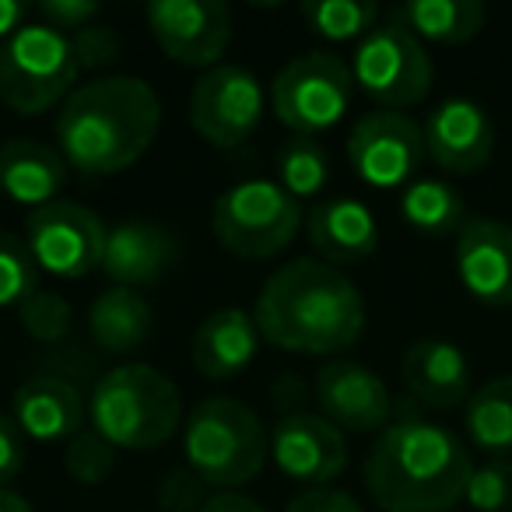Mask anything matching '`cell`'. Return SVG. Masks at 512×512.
<instances>
[{"mask_svg":"<svg viewBox=\"0 0 512 512\" xmlns=\"http://www.w3.org/2000/svg\"><path fill=\"white\" fill-rule=\"evenodd\" d=\"M253 320L274 348L330 358L358 344L365 330V299L341 267L302 256L267 278L256 295Z\"/></svg>","mask_w":512,"mask_h":512,"instance_id":"6da1fadb","label":"cell"},{"mask_svg":"<svg viewBox=\"0 0 512 512\" xmlns=\"http://www.w3.org/2000/svg\"><path fill=\"white\" fill-rule=\"evenodd\" d=\"M162 106L148 81L109 74L74 88L57 116V151L88 179L116 176L151 148Z\"/></svg>","mask_w":512,"mask_h":512,"instance_id":"7a4b0ae2","label":"cell"},{"mask_svg":"<svg viewBox=\"0 0 512 512\" xmlns=\"http://www.w3.org/2000/svg\"><path fill=\"white\" fill-rule=\"evenodd\" d=\"M474 474L460 435L418 414L390 421L365 456V488L383 512H449Z\"/></svg>","mask_w":512,"mask_h":512,"instance_id":"3957f363","label":"cell"},{"mask_svg":"<svg viewBox=\"0 0 512 512\" xmlns=\"http://www.w3.org/2000/svg\"><path fill=\"white\" fill-rule=\"evenodd\" d=\"M88 421L113 449L148 453L183 425V397L176 383L151 365H116L95 383Z\"/></svg>","mask_w":512,"mask_h":512,"instance_id":"277c9868","label":"cell"},{"mask_svg":"<svg viewBox=\"0 0 512 512\" xmlns=\"http://www.w3.org/2000/svg\"><path fill=\"white\" fill-rule=\"evenodd\" d=\"M271 456V439L253 407L232 397L200 400L183 421V460L211 491H239Z\"/></svg>","mask_w":512,"mask_h":512,"instance_id":"5b68a950","label":"cell"},{"mask_svg":"<svg viewBox=\"0 0 512 512\" xmlns=\"http://www.w3.org/2000/svg\"><path fill=\"white\" fill-rule=\"evenodd\" d=\"M78 71L71 39L43 22L22 25L0 43V102L22 116H43L67 102Z\"/></svg>","mask_w":512,"mask_h":512,"instance_id":"8992f818","label":"cell"},{"mask_svg":"<svg viewBox=\"0 0 512 512\" xmlns=\"http://www.w3.org/2000/svg\"><path fill=\"white\" fill-rule=\"evenodd\" d=\"M302 228V204L288 197L278 179H246L214 200L211 232L242 260H271L292 246Z\"/></svg>","mask_w":512,"mask_h":512,"instance_id":"52a82bcc","label":"cell"},{"mask_svg":"<svg viewBox=\"0 0 512 512\" xmlns=\"http://www.w3.org/2000/svg\"><path fill=\"white\" fill-rule=\"evenodd\" d=\"M351 78H355V88H362L372 102L397 113V109H411L425 99L435 67L425 43L407 29L397 11H390L358 43L355 57H351Z\"/></svg>","mask_w":512,"mask_h":512,"instance_id":"ba28073f","label":"cell"},{"mask_svg":"<svg viewBox=\"0 0 512 512\" xmlns=\"http://www.w3.org/2000/svg\"><path fill=\"white\" fill-rule=\"evenodd\" d=\"M355 78L341 57L327 50L295 57L271 85V106L292 134L316 137L337 127L351 109Z\"/></svg>","mask_w":512,"mask_h":512,"instance_id":"9c48e42d","label":"cell"},{"mask_svg":"<svg viewBox=\"0 0 512 512\" xmlns=\"http://www.w3.org/2000/svg\"><path fill=\"white\" fill-rule=\"evenodd\" d=\"M106 235L109 228L99 214L74 200H53L25 221V246L36 267L67 281L99 271L106 256Z\"/></svg>","mask_w":512,"mask_h":512,"instance_id":"30bf717a","label":"cell"},{"mask_svg":"<svg viewBox=\"0 0 512 512\" xmlns=\"http://www.w3.org/2000/svg\"><path fill=\"white\" fill-rule=\"evenodd\" d=\"M264 116V88L253 71L218 64L197 78L190 92V123L211 148L232 151L249 141Z\"/></svg>","mask_w":512,"mask_h":512,"instance_id":"8fae6325","label":"cell"},{"mask_svg":"<svg viewBox=\"0 0 512 512\" xmlns=\"http://www.w3.org/2000/svg\"><path fill=\"white\" fill-rule=\"evenodd\" d=\"M425 134L404 113L379 109L351 127L348 134V162L362 183L376 190H397L418 176L425 162Z\"/></svg>","mask_w":512,"mask_h":512,"instance_id":"7c38bea8","label":"cell"},{"mask_svg":"<svg viewBox=\"0 0 512 512\" xmlns=\"http://www.w3.org/2000/svg\"><path fill=\"white\" fill-rule=\"evenodd\" d=\"M148 29L158 50L179 67H218L232 43L225 0H151Z\"/></svg>","mask_w":512,"mask_h":512,"instance_id":"4fadbf2b","label":"cell"},{"mask_svg":"<svg viewBox=\"0 0 512 512\" xmlns=\"http://www.w3.org/2000/svg\"><path fill=\"white\" fill-rule=\"evenodd\" d=\"M271 460L288 481L306 488H330L348 467V439L323 414L292 411L271 432Z\"/></svg>","mask_w":512,"mask_h":512,"instance_id":"5bb4252c","label":"cell"},{"mask_svg":"<svg viewBox=\"0 0 512 512\" xmlns=\"http://www.w3.org/2000/svg\"><path fill=\"white\" fill-rule=\"evenodd\" d=\"M316 400L323 418L341 432H383L393 414V400L383 379L369 365L348 362V358H337L316 372Z\"/></svg>","mask_w":512,"mask_h":512,"instance_id":"9a60e30c","label":"cell"},{"mask_svg":"<svg viewBox=\"0 0 512 512\" xmlns=\"http://www.w3.org/2000/svg\"><path fill=\"white\" fill-rule=\"evenodd\" d=\"M456 274L481 306L512 309V225L467 218L456 235Z\"/></svg>","mask_w":512,"mask_h":512,"instance_id":"2e32d148","label":"cell"},{"mask_svg":"<svg viewBox=\"0 0 512 512\" xmlns=\"http://www.w3.org/2000/svg\"><path fill=\"white\" fill-rule=\"evenodd\" d=\"M421 134L432 162L449 176H474L495 155V123L470 99H446L435 106Z\"/></svg>","mask_w":512,"mask_h":512,"instance_id":"e0dca14e","label":"cell"},{"mask_svg":"<svg viewBox=\"0 0 512 512\" xmlns=\"http://www.w3.org/2000/svg\"><path fill=\"white\" fill-rule=\"evenodd\" d=\"M176 239L155 221L127 218L106 235V256L102 271L120 288H151L162 281V274L176 264Z\"/></svg>","mask_w":512,"mask_h":512,"instance_id":"ac0fdd59","label":"cell"},{"mask_svg":"<svg viewBox=\"0 0 512 512\" xmlns=\"http://www.w3.org/2000/svg\"><path fill=\"white\" fill-rule=\"evenodd\" d=\"M306 235L320 253V260L330 267L362 264L379 246L376 214L355 197L316 200L306 218Z\"/></svg>","mask_w":512,"mask_h":512,"instance_id":"d6986e66","label":"cell"},{"mask_svg":"<svg viewBox=\"0 0 512 512\" xmlns=\"http://www.w3.org/2000/svg\"><path fill=\"white\" fill-rule=\"evenodd\" d=\"M400 376L404 386L418 404L435 407V411H453V407H467L470 400V365L456 344L442 341V337H425L414 341L404 351L400 362Z\"/></svg>","mask_w":512,"mask_h":512,"instance_id":"ffe728a7","label":"cell"},{"mask_svg":"<svg viewBox=\"0 0 512 512\" xmlns=\"http://www.w3.org/2000/svg\"><path fill=\"white\" fill-rule=\"evenodd\" d=\"M11 418L36 442H71L85 432L88 407L74 383L60 376H32L15 390Z\"/></svg>","mask_w":512,"mask_h":512,"instance_id":"44dd1931","label":"cell"},{"mask_svg":"<svg viewBox=\"0 0 512 512\" xmlns=\"http://www.w3.org/2000/svg\"><path fill=\"white\" fill-rule=\"evenodd\" d=\"M64 183L67 162L57 148L29 141V137L0 144V197H8L11 204L39 211L57 200Z\"/></svg>","mask_w":512,"mask_h":512,"instance_id":"7402d4cb","label":"cell"},{"mask_svg":"<svg viewBox=\"0 0 512 512\" xmlns=\"http://www.w3.org/2000/svg\"><path fill=\"white\" fill-rule=\"evenodd\" d=\"M260 330L256 320L239 306L214 309L193 334V369L204 379H232L249 369L260 348Z\"/></svg>","mask_w":512,"mask_h":512,"instance_id":"603a6c76","label":"cell"},{"mask_svg":"<svg viewBox=\"0 0 512 512\" xmlns=\"http://www.w3.org/2000/svg\"><path fill=\"white\" fill-rule=\"evenodd\" d=\"M151 306L134 288H106L88 309V334L109 355H130L148 341Z\"/></svg>","mask_w":512,"mask_h":512,"instance_id":"cb8c5ba5","label":"cell"},{"mask_svg":"<svg viewBox=\"0 0 512 512\" xmlns=\"http://www.w3.org/2000/svg\"><path fill=\"white\" fill-rule=\"evenodd\" d=\"M397 15L418 39L439 46L470 43L488 22V8L481 0H407Z\"/></svg>","mask_w":512,"mask_h":512,"instance_id":"d4e9b609","label":"cell"},{"mask_svg":"<svg viewBox=\"0 0 512 512\" xmlns=\"http://www.w3.org/2000/svg\"><path fill=\"white\" fill-rule=\"evenodd\" d=\"M467 439L495 460H512V376L488 379L463 407Z\"/></svg>","mask_w":512,"mask_h":512,"instance_id":"484cf974","label":"cell"},{"mask_svg":"<svg viewBox=\"0 0 512 512\" xmlns=\"http://www.w3.org/2000/svg\"><path fill=\"white\" fill-rule=\"evenodd\" d=\"M400 218L421 235L432 239H446V235H460L467 225V211H463V197L442 179H414L400 197Z\"/></svg>","mask_w":512,"mask_h":512,"instance_id":"4316f807","label":"cell"},{"mask_svg":"<svg viewBox=\"0 0 512 512\" xmlns=\"http://www.w3.org/2000/svg\"><path fill=\"white\" fill-rule=\"evenodd\" d=\"M330 183V155L316 137H299L292 134L278 151V186L302 200L320 197Z\"/></svg>","mask_w":512,"mask_h":512,"instance_id":"83f0119b","label":"cell"},{"mask_svg":"<svg viewBox=\"0 0 512 512\" xmlns=\"http://www.w3.org/2000/svg\"><path fill=\"white\" fill-rule=\"evenodd\" d=\"M302 18L316 36L330 43L365 39L379 25V8L372 0H309L302 4Z\"/></svg>","mask_w":512,"mask_h":512,"instance_id":"f1b7e54d","label":"cell"},{"mask_svg":"<svg viewBox=\"0 0 512 512\" xmlns=\"http://www.w3.org/2000/svg\"><path fill=\"white\" fill-rule=\"evenodd\" d=\"M39 292V267L32 260L25 239L0 232V309L22 306L29 295Z\"/></svg>","mask_w":512,"mask_h":512,"instance_id":"f546056e","label":"cell"},{"mask_svg":"<svg viewBox=\"0 0 512 512\" xmlns=\"http://www.w3.org/2000/svg\"><path fill=\"white\" fill-rule=\"evenodd\" d=\"M64 467L78 484H102L116 467V449L95 428H85L67 442Z\"/></svg>","mask_w":512,"mask_h":512,"instance_id":"4dcf8cb0","label":"cell"},{"mask_svg":"<svg viewBox=\"0 0 512 512\" xmlns=\"http://www.w3.org/2000/svg\"><path fill=\"white\" fill-rule=\"evenodd\" d=\"M463 502L474 512H512V460L488 456V463L474 467Z\"/></svg>","mask_w":512,"mask_h":512,"instance_id":"1f68e13d","label":"cell"},{"mask_svg":"<svg viewBox=\"0 0 512 512\" xmlns=\"http://www.w3.org/2000/svg\"><path fill=\"white\" fill-rule=\"evenodd\" d=\"M18 316H22V327L29 330V337L39 344H60L71 334V306L57 292L39 288L36 295H29L18 306Z\"/></svg>","mask_w":512,"mask_h":512,"instance_id":"d6a6232c","label":"cell"},{"mask_svg":"<svg viewBox=\"0 0 512 512\" xmlns=\"http://www.w3.org/2000/svg\"><path fill=\"white\" fill-rule=\"evenodd\" d=\"M71 50L78 57L81 71H99V67H109L116 57H120V36H116L109 25H85L81 32L71 36Z\"/></svg>","mask_w":512,"mask_h":512,"instance_id":"836d02e7","label":"cell"},{"mask_svg":"<svg viewBox=\"0 0 512 512\" xmlns=\"http://www.w3.org/2000/svg\"><path fill=\"white\" fill-rule=\"evenodd\" d=\"M207 491L211 488H207L200 477H193L186 467L172 470V474L158 484V505H162V512H200L207 498H211Z\"/></svg>","mask_w":512,"mask_h":512,"instance_id":"e575fe53","label":"cell"},{"mask_svg":"<svg viewBox=\"0 0 512 512\" xmlns=\"http://www.w3.org/2000/svg\"><path fill=\"white\" fill-rule=\"evenodd\" d=\"M99 4L95 0H43L39 4V15H43V25L57 29L60 36L71 39L74 32H81L85 25H95L99 18Z\"/></svg>","mask_w":512,"mask_h":512,"instance_id":"d590c367","label":"cell"},{"mask_svg":"<svg viewBox=\"0 0 512 512\" xmlns=\"http://www.w3.org/2000/svg\"><path fill=\"white\" fill-rule=\"evenodd\" d=\"M25 467V432L11 414H0V488H11Z\"/></svg>","mask_w":512,"mask_h":512,"instance_id":"8d00e7d4","label":"cell"},{"mask_svg":"<svg viewBox=\"0 0 512 512\" xmlns=\"http://www.w3.org/2000/svg\"><path fill=\"white\" fill-rule=\"evenodd\" d=\"M285 512H365L355 495L341 488H306L288 502Z\"/></svg>","mask_w":512,"mask_h":512,"instance_id":"74e56055","label":"cell"},{"mask_svg":"<svg viewBox=\"0 0 512 512\" xmlns=\"http://www.w3.org/2000/svg\"><path fill=\"white\" fill-rule=\"evenodd\" d=\"M200 512H264V505L253 502L242 491H211V498H207Z\"/></svg>","mask_w":512,"mask_h":512,"instance_id":"f35d334b","label":"cell"},{"mask_svg":"<svg viewBox=\"0 0 512 512\" xmlns=\"http://www.w3.org/2000/svg\"><path fill=\"white\" fill-rule=\"evenodd\" d=\"M25 18H29V8L22 0H0V43H8L25 25Z\"/></svg>","mask_w":512,"mask_h":512,"instance_id":"ab89813d","label":"cell"},{"mask_svg":"<svg viewBox=\"0 0 512 512\" xmlns=\"http://www.w3.org/2000/svg\"><path fill=\"white\" fill-rule=\"evenodd\" d=\"M0 512H32V505L11 488H0Z\"/></svg>","mask_w":512,"mask_h":512,"instance_id":"60d3db41","label":"cell"}]
</instances>
